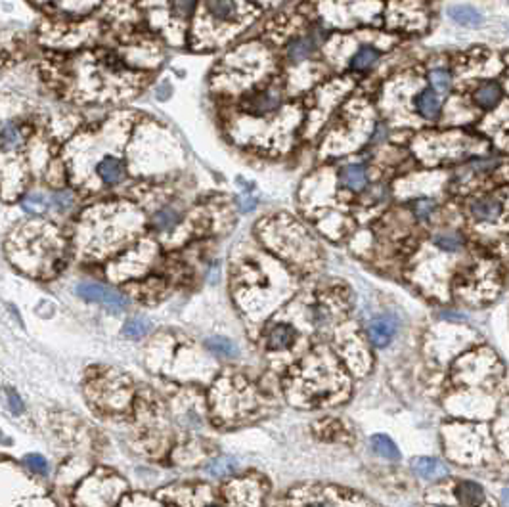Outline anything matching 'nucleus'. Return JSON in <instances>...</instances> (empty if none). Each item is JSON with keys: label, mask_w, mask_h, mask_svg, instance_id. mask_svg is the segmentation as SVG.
Instances as JSON below:
<instances>
[{"label": "nucleus", "mask_w": 509, "mask_h": 507, "mask_svg": "<svg viewBox=\"0 0 509 507\" xmlns=\"http://www.w3.org/2000/svg\"><path fill=\"white\" fill-rule=\"evenodd\" d=\"M77 295L81 299L90 300V303H100V305L111 308V310H124L129 307V300H127L124 295L117 293L111 287L96 284V282H81L77 285Z\"/></svg>", "instance_id": "1"}, {"label": "nucleus", "mask_w": 509, "mask_h": 507, "mask_svg": "<svg viewBox=\"0 0 509 507\" xmlns=\"http://www.w3.org/2000/svg\"><path fill=\"white\" fill-rule=\"evenodd\" d=\"M503 213V203L496 195H480L469 203V215L475 223H496Z\"/></svg>", "instance_id": "2"}, {"label": "nucleus", "mask_w": 509, "mask_h": 507, "mask_svg": "<svg viewBox=\"0 0 509 507\" xmlns=\"http://www.w3.org/2000/svg\"><path fill=\"white\" fill-rule=\"evenodd\" d=\"M96 175L106 186L121 184L127 177V167L124 161L117 155H104L100 163L96 165Z\"/></svg>", "instance_id": "3"}, {"label": "nucleus", "mask_w": 509, "mask_h": 507, "mask_svg": "<svg viewBox=\"0 0 509 507\" xmlns=\"http://www.w3.org/2000/svg\"><path fill=\"white\" fill-rule=\"evenodd\" d=\"M205 12L218 24H236L241 19L238 0H205Z\"/></svg>", "instance_id": "4"}, {"label": "nucleus", "mask_w": 509, "mask_h": 507, "mask_svg": "<svg viewBox=\"0 0 509 507\" xmlns=\"http://www.w3.org/2000/svg\"><path fill=\"white\" fill-rule=\"evenodd\" d=\"M282 104V94L278 88H264V90H257V92L247 102V109L255 113V115H264L270 113Z\"/></svg>", "instance_id": "5"}, {"label": "nucleus", "mask_w": 509, "mask_h": 507, "mask_svg": "<svg viewBox=\"0 0 509 507\" xmlns=\"http://www.w3.org/2000/svg\"><path fill=\"white\" fill-rule=\"evenodd\" d=\"M396 333V322L391 316H379L368 323V337L375 346H387Z\"/></svg>", "instance_id": "6"}, {"label": "nucleus", "mask_w": 509, "mask_h": 507, "mask_svg": "<svg viewBox=\"0 0 509 507\" xmlns=\"http://www.w3.org/2000/svg\"><path fill=\"white\" fill-rule=\"evenodd\" d=\"M414 108L419 113V117H423L427 121H437L442 113V102H440L439 94L427 88V90H421L419 94H416L414 98Z\"/></svg>", "instance_id": "7"}, {"label": "nucleus", "mask_w": 509, "mask_h": 507, "mask_svg": "<svg viewBox=\"0 0 509 507\" xmlns=\"http://www.w3.org/2000/svg\"><path fill=\"white\" fill-rule=\"evenodd\" d=\"M455 499L462 507H480L485 504V488L475 481H460L454 488Z\"/></svg>", "instance_id": "8"}, {"label": "nucleus", "mask_w": 509, "mask_h": 507, "mask_svg": "<svg viewBox=\"0 0 509 507\" xmlns=\"http://www.w3.org/2000/svg\"><path fill=\"white\" fill-rule=\"evenodd\" d=\"M295 339H297V331H295L293 325L276 323V325L268 328L264 341H266V346L270 351H286V348L293 345Z\"/></svg>", "instance_id": "9"}, {"label": "nucleus", "mask_w": 509, "mask_h": 507, "mask_svg": "<svg viewBox=\"0 0 509 507\" xmlns=\"http://www.w3.org/2000/svg\"><path fill=\"white\" fill-rule=\"evenodd\" d=\"M501 98H503V88L496 81H485V83H480L475 88V92H473V100H475L478 108L483 109L496 108L501 102Z\"/></svg>", "instance_id": "10"}, {"label": "nucleus", "mask_w": 509, "mask_h": 507, "mask_svg": "<svg viewBox=\"0 0 509 507\" xmlns=\"http://www.w3.org/2000/svg\"><path fill=\"white\" fill-rule=\"evenodd\" d=\"M412 467L416 471V475H419L425 481H440V478H446L448 473H450L446 463H442L437 458H427V456L414 460Z\"/></svg>", "instance_id": "11"}, {"label": "nucleus", "mask_w": 509, "mask_h": 507, "mask_svg": "<svg viewBox=\"0 0 509 507\" xmlns=\"http://www.w3.org/2000/svg\"><path fill=\"white\" fill-rule=\"evenodd\" d=\"M314 52H316V40L312 39L310 35L295 37L293 40H289V45H287L286 48L287 60L291 63L305 62V60H309Z\"/></svg>", "instance_id": "12"}, {"label": "nucleus", "mask_w": 509, "mask_h": 507, "mask_svg": "<svg viewBox=\"0 0 509 507\" xmlns=\"http://www.w3.org/2000/svg\"><path fill=\"white\" fill-rule=\"evenodd\" d=\"M379 58H381V54H379L378 48L371 47V45H362L348 60V70L355 71V73H366L379 62Z\"/></svg>", "instance_id": "13"}, {"label": "nucleus", "mask_w": 509, "mask_h": 507, "mask_svg": "<svg viewBox=\"0 0 509 507\" xmlns=\"http://www.w3.org/2000/svg\"><path fill=\"white\" fill-rule=\"evenodd\" d=\"M341 182L350 192H362L364 188L368 186V182H370L368 169L364 165H360V163L347 165L345 169L341 170Z\"/></svg>", "instance_id": "14"}, {"label": "nucleus", "mask_w": 509, "mask_h": 507, "mask_svg": "<svg viewBox=\"0 0 509 507\" xmlns=\"http://www.w3.org/2000/svg\"><path fill=\"white\" fill-rule=\"evenodd\" d=\"M448 17L454 22V24L462 25V27H480L485 17L473 6H465V4H455L448 8Z\"/></svg>", "instance_id": "15"}, {"label": "nucleus", "mask_w": 509, "mask_h": 507, "mask_svg": "<svg viewBox=\"0 0 509 507\" xmlns=\"http://www.w3.org/2000/svg\"><path fill=\"white\" fill-rule=\"evenodd\" d=\"M182 220V215H180V211L177 207H172V205H165L161 207L157 213H154L152 216V224H154L155 230L159 232H170L177 228L178 224Z\"/></svg>", "instance_id": "16"}, {"label": "nucleus", "mask_w": 509, "mask_h": 507, "mask_svg": "<svg viewBox=\"0 0 509 507\" xmlns=\"http://www.w3.org/2000/svg\"><path fill=\"white\" fill-rule=\"evenodd\" d=\"M371 448H373V452L381 456V458H385V460H401L398 448H396V444L387 435H375V437H371Z\"/></svg>", "instance_id": "17"}, {"label": "nucleus", "mask_w": 509, "mask_h": 507, "mask_svg": "<svg viewBox=\"0 0 509 507\" xmlns=\"http://www.w3.org/2000/svg\"><path fill=\"white\" fill-rule=\"evenodd\" d=\"M433 243L442 249V251H446V253H455V251H460L463 249V236L460 232H440L435 236L433 239Z\"/></svg>", "instance_id": "18"}, {"label": "nucleus", "mask_w": 509, "mask_h": 507, "mask_svg": "<svg viewBox=\"0 0 509 507\" xmlns=\"http://www.w3.org/2000/svg\"><path fill=\"white\" fill-rule=\"evenodd\" d=\"M22 131H19V127H17L14 121L12 123H6L2 127V150L10 154V152H16L17 147L22 146Z\"/></svg>", "instance_id": "19"}, {"label": "nucleus", "mask_w": 509, "mask_h": 507, "mask_svg": "<svg viewBox=\"0 0 509 507\" xmlns=\"http://www.w3.org/2000/svg\"><path fill=\"white\" fill-rule=\"evenodd\" d=\"M207 346L211 353L216 354V356H223V358H234V356H238V346L234 345V341L220 337V335L207 339Z\"/></svg>", "instance_id": "20"}, {"label": "nucleus", "mask_w": 509, "mask_h": 507, "mask_svg": "<svg viewBox=\"0 0 509 507\" xmlns=\"http://www.w3.org/2000/svg\"><path fill=\"white\" fill-rule=\"evenodd\" d=\"M50 203L52 201H48V198L40 195V193H29L22 201V209L29 215H45L50 207Z\"/></svg>", "instance_id": "21"}, {"label": "nucleus", "mask_w": 509, "mask_h": 507, "mask_svg": "<svg viewBox=\"0 0 509 507\" xmlns=\"http://www.w3.org/2000/svg\"><path fill=\"white\" fill-rule=\"evenodd\" d=\"M429 83L435 92H448L452 88V73L444 67L429 71Z\"/></svg>", "instance_id": "22"}, {"label": "nucleus", "mask_w": 509, "mask_h": 507, "mask_svg": "<svg viewBox=\"0 0 509 507\" xmlns=\"http://www.w3.org/2000/svg\"><path fill=\"white\" fill-rule=\"evenodd\" d=\"M205 471L211 476H228L236 471V461L228 456H223V458H216V460L211 461Z\"/></svg>", "instance_id": "23"}, {"label": "nucleus", "mask_w": 509, "mask_h": 507, "mask_svg": "<svg viewBox=\"0 0 509 507\" xmlns=\"http://www.w3.org/2000/svg\"><path fill=\"white\" fill-rule=\"evenodd\" d=\"M412 211H414V216L417 220H429L435 211H437V201L431 200V198H419L412 203Z\"/></svg>", "instance_id": "24"}, {"label": "nucleus", "mask_w": 509, "mask_h": 507, "mask_svg": "<svg viewBox=\"0 0 509 507\" xmlns=\"http://www.w3.org/2000/svg\"><path fill=\"white\" fill-rule=\"evenodd\" d=\"M150 322L144 320V318H131V320H127L123 325V333L127 337L131 339H140L146 335L147 331H150Z\"/></svg>", "instance_id": "25"}, {"label": "nucleus", "mask_w": 509, "mask_h": 507, "mask_svg": "<svg viewBox=\"0 0 509 507\" xmlns=\"http://www.w3.org/2000/svg\"><path fill=\"white\" fill-rule=\"evenodd\" d=\"M197 8V0H170V12L177 17L192 16Z\"/></svg>", "instance_id": "26"}, {"label": "nucleus", "mask_w": 509, "mask_h": 507, "mask_svg": "<svg viewBox=\"0 0 509 507\" xmlns=\"http://www.w3.org/2000/svg\"><path fill=\"white\" fill-rule=\"evenodd\" d=\"M50 201H52V207H54L56 211L63 213V211H70V209L73 207L75 195L71 192H67V190H60V192H56L54 195L50 198Z\"/></svg>", "instance_id": "27"}, {"label": "nucleus", "mask_w": 509, "mask_h": 507, "mask_svg": "<svg viewBox=\"0 0 509 507\" xmlns=\"http://www.w3.org/2000/svg\"><path fill=\"white\" fill-rule=\"evenodd\" d=\"M25 463H27V467L35 471V473H39V475H47L48 473V461L39 453H29L25 458Z\"/></svg>", "instance_id": "28"}, {"label": "nucleus", "mask_w": 509, "mask_h": 507, "mask_svg": "<svg viewBox=\"0 0 509 507\" xmlns=\"http://www.w3.org/2000/svg\"><path fill=\"white\" fill-rule=\"evenodd\" d=\"M8 404L10 410H12L14 414H22V412H24V402H22V399L17 396V392L12 391V389H8Z\"/></svg>", "instance_id": "29"}, {"label": "nucleus", "mask_w": 509, "mask_h": 507, "mask_svg": "<svg viewBox=\"0 0 509 507\" xmlns=\"http://www.w3.org/2000/svg\"><path fill=\"white\" fill-rule=\"evenodd\" d=\"M170 94H172V86L170 83H161V85L157 86V90H155V96H157V100H169Z\"/></svg>", "instance_id": "30"}, {"label": "nucleus", "mask_w": 509, "mask_h": 507, "mask_svg": "<svg viewBox=\"0 0 509 507\" xmlns=\"http://www.w3.org/2000/svg\"><path fill=\"white\" fill-rule=\"evenodd\" d=\"M501 504H503V507H509V490L506 488V490H501Z\"/></svg>", "instance_id": "31"}, {"label": "nucleus", "mask_w": 509, "mask_h": 507, "mask_svg": "<svg viewBox=\"0 0 509 507\" xmlns=\"http://www.w3.org/2000/svg\"><path fill=\"white\" fill-rule=\"evenodd\" d=\"M307 507H330L328 504H324V501H312V504H309Z\"/></svg>", "instance_id": "32"}, {"label": "nucleus", "mask_w": 509, "mask_h": 507, "mask_svg": "<svg viewBox=\"0 0 509 507\" xmlns=\"http://www.w3.org/2000/svg\"><path fill=\"white\" fill-rule=\"evenodd\" d=\"M508 31H509V25H508Z\"/></svg>", "instance_id": "33"}, {"label": "nucleus", "mask_w": 509, "mask_h": 507, "mask_svg": "<svg viewBox=\"0 0 509 507\" xmlns=\"http://www.w3.org/2000/svg\"><path fill=\"white\" fill-rule=\"evenodd\" d=\"M211 507H216V506H211Z\"/></svg>", "instance_id": "34"}]
</instances>
